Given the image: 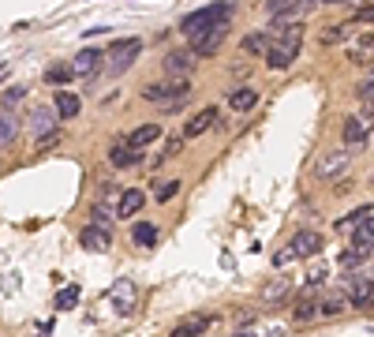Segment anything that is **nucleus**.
Here are the masks:
<instances>
[{"label": "nucleus", "mask_w": 374, "mask_h": 337, "mask_svg": "<svg viewBox=\"0 0 374 337\" xmlns=\"http://www.w3.org/2000/svg\"><path fill=\"white\" fill-rule=\"evenodd\" d=\"M266 46H270L266 30H251V34L244 38V53H266Z\"/></svg>", "instance_id": "obj_25"}, {"label": "nucleus", "mask_w": 374, "mask_h": 337, "mask_svg": "<svg viewBox=\"0 0 374 337\" xmlns=\"http://www.w3.org/2000/svg\"><path fill=\"white\" fill-rule=\"evenodd\" d=\"M49 128H57V124H53V113H49V109H34V116H30V132L46 135Z\"/></svg>", "instance_id": "obj_24"}, {"label": "nucleus", "mask_w": 374, "mask_h": 337, "mask_svg": "<svg viewBox=\"0 0 374 337\" xmlns=\"http://www.w3.org/2000/svg\"><path fill=\"white\" fill-rule=\"evenodd\" d=\"M326 4H329V0H326Z\"/></svg>", "instance_id": "obj_43"}, {"label": "nucleus", "mask_w": 374, "mask_h": 337, "mask_svg": "<svg viewBox=\"0 0 374 337\" xmlns=\"http://www.w3.org/2000/svg\"><path fill=\"white\" fill-rule=\"evenodd\" d=\"M195 68V53H169V57H165V71H169V75H187V71H191Z\"/></svg>", "instance_id": "obj_17"}, {"label": "nucleus", "mask_w": 374, "mask_h": 337, "mask_svg": "<svg viewBox=\"0 0 374 337\" xmlns=\"http://www.w3.org/2000/svg\"><path fill=\"white\" fill-rule=\"evenodd\" d=\"M352 165V154L348 150H329V154H322L314 161V177L318 180H337V177H345Z\"/></svg>", "instance_id": "obj_4"}, {"label": "nucleus", "mask_w": 374, "mask_h": 337, "mask_svg": "<svg viewBox=\"0 0 374 337\" xmlns=\"http://www.w3.org/2000/svg\"><path fill=\"white\" fill-rule=\"evenodd\" d=\"M15 135H19V121L12 113H0V146H8Z\"/></svg>", "instance_id": "obj_23"}, {"label": "nucleus", "mask_w": 374, "mask_h": 337, "mask_svg": "<svg viewBox=\"0 0 374 337\" xmlns=\"http://www.w3.org/2000/svg\"><path fill=\"white\" fill-rule=\"evenodd\" d=\"M60 143V128H49L46 135H38V150H49V146H57Z\"/></svg>", "instance_id": "obj_36"}, {"label": "nucleus", "mask_w": 374, "mask_h": 337, "mask_svg": "<svg viewBox=\"0 0 374 337\" xmlns=\"http://www.w3.org/2000/svg\"><path fill=\"white\" fill-rule=\"evenodd\" d=\"M79 244L86 247V252H109V244H113V236H109L105 225H86L83 236H79Z\"/></svg>", "instance_id": "obj_8"}, {"label": "nucleus", "mask_w": 374, "mask_h": 337, "mask_svg": "<svg viewBox=\"0 0 374 337\" xmlns=\"http://www.w3.org/2000/svg\"><path fill=\"white\" fill-rule=\"evenodd\" d=\"M348 300L356 303V308H367L370 303V274L367 270H356V274H348Z\"/></svg>", "instance_id": "obj_6"}, {"label": "nucleus", "mask_w": 374, "mask_h": 337, "mask_svg": "<svg viewBox=\"0 0 374 337\" xmlns=\"http://www.w3.org/2000/svg\"><path fill=\"white\" fill-rule=\"evenodd\" d=\"M75 303H79V285H68V289L57 296V308H60V311H71Z\"/></svg>", "instance_id": "obj_30"}, {"label": "nucleus", "mask_w": 374, "mask_h": 337, "mask_svg": "<svg viewBox=\"0 0 374 337\" xmlns=\"http://www.w3.org/2000/svg\"><path fill=\"white\" fill-rule=\"evenodd\" d=\"M23 94H27V86H12V90L4 94V105H19V102H23Z\"/></svg>", "instance_id": "obj_37"}, {"label": "nucleus", "mask_w": 374, "mask_h": 337, "mask_svg": "<svg viewBox=\"0 0 374 337\" xmlns=\"http://www.w3.org/2000/svg\"><path fill=\"white\" fill-rule=\"evenodd\" d=\"M131 240H135L139 247H153L158 244V229H153L150 221H139L135 229H131Z\"/></svg>", "instance_id": "obj_21"}, {"label": "nucleus", "mask_w": 374, "mask_h": 337, "mask_svg": "<svg viewBox=\"0 0 374 337\" xmlns=\"http://www.w3.org/2000/svg\"><path fill=\"white\" fill-rule=\"evenodd\" d=\"M90 217H94V225H105V229H109V221H113V217H116V214H113V210H109V206H105V202H97V206H94V210H90Z\"/></svg>", "instance_id": "obj_31"}, {"label": "nucleus", "mask_w": 374, "mask_h": 337, "mask_svg": "<svg viewBox=\"0 0 374 337\" xmlns=\"http://www.w3.org/2000/svg\"><path fill=\"white\" fill-rule=\"evenodd\" d=\"M345 311V296H326L322 303H318V315L322 319H333V315H340Z\"/></svg>", "instance_id": "obj_28"}, {"label": "nucleus", "mask_w": 374, "mask_h": 337, "mask_svg": "<svg viewBox=\"0 0 374 337\" xmlns=\"http://www.w3.org/2000/svg\"><path fill=\"white\" fill-rule=\"evenodd\" d=\"M367 139H370V121H367V116H363V121H359V116H348V121H345V143L348 146H363Z\"/></svg>", "instance_id": "obj_10"}, {"label": "nucleus", "mask_w": 374, "mask_h": 337, "mask_svg": "<svg viewBox=\"0 0 374 337\" xmlns=\"http://www.w3.org/2000/svg\"><path fill=\"white\" fill-rule=\"evenodd\" d=\"M153 139H161V128L158 124H142V128H135V132L127 135V143L135 146V150H142V146H150Z\"/></svg>", "instance_id": "obj_20"}, {"label": "nucleus", "mask_w": 374, "mask_h": 337, "mask_svg": "<svg viewBox=\"0 0 374 337\" xmlns=\"http://www.w3.org/2000/svg\"><path fill=\"white\" fill-rule=\"evenodd\" d=\"M71 75H75V71H71V64H53V68L46 71V79H49V83H60V86H64V83L71 79Z\"/></svg>", "instance_id": "obj_29"}, {"label": "nucleus", "mask_w": 374, "mask_h": 337, "mask_svg": "<svg viewBox=\"0 0 374 337\" xmlns=\"http://www.w3.org/2000/svg\"><path fill=\"white\" fill-rule=\"evenodd\" d=\"M214 124H217V109H202V113H195V116H191V124L183 128V135H187V139H199V135L210 132Z\"/></svg>", "instance_id": "obj_12"}, {"label": "nucleus", "mask_w": 374, "mask_h": 337, "mask_svg": "<svg viewBox=\"0 0 374 337\" xmlns=\"http://www.w3.org/2000/svg\"><path fill=\"white\" fill-rule=\"evenodd\" d=\"M359 229H356V240L352 244H359V247H370L374 244V214H367V217H359Z\"/></svg>", "instance_id": "obj_22"}, {"label": "nucleus", "mask_w": 374, "mask_h": 337, "mask_svg": "<svg viewBox=\"0 0 374 337\" xmlns=\"http://www.w3.org/2000/svg\"><path fill=\"white\" fill-rule=\"evenodd\" d=\"M176 90H187V83H146V86H142V97L153 102V105H161L165 97L176 94Z\"/></svg>", "instance_id": "obj_14"}, {"label": "nucleus", "mask_w": 374, "mask_h": 337, "mask_svg": "<svg viewBox=\"0 0 374 337\" xmlns=\"http://www.w3.org/2000/svg\"><path fill=\"white\" fill-rule=\"evenodd\" d=\"M102 60H105L102 49H83L79 57L71 60V71L75 75H97V71H102Z\"/></svg>", "instance_id": "obj_9"}, {"label": "nucleus", "mask_w": 374, "mask_h": 337, "mask_svg": "<svg viewBox=\"0 0 374 337\" xmlns=\"http://www.w3.org/2000/svg\"><path fill=\"white\" fill-rule=\"evenodd\" d=\"M292 259H296V252H292V247H281V252L273 255V263H277V266H289Z\"/></svg>", "instance_id": "obj_40"}, {"label": "nucleus", "mask_w": 374, "mask_h": 337, "mask_svg": "<svg viewBox=\"0 0 374 337\" xmlns=\"http://www.w3.org/2000/svg\"><path fill=\"white\" fill-rule=\"evenodd\" d=\"M214 319L210 315H191V319H180L176 322V337H199V333H210Z\"/></svg>", "instance_id": "obj_11"}, {"label": "nucleus", "mask_w": 374, "mask_h": 337, "mask_svg": "<svg viewBox=\"0 0 374 337\" xmlns=\"http://www.w3.org/2000/svg\"><path fill=\"white\" fill-rule=\"evenodd\" d=\"M326 281H329V266H314L311 274H307V285H311V289L326 285Z\"/></svg>", "instance_id": "obj_34"}, {"label": "nucleus", "mask_w": 374, "mask_h": 337, "mask_svg": "<svg viewBox=\"0 0 374 337\" xmlns=\"http://www.w3.org/2000/svg\"><path fill=\"white\" fill-rule=\"evenodd\" d=\"M314 315H318V308H314V303H296V322H311L314 319Z\"/></svg>", "instance_id": "obj_35"}, {"label": "nucleus", "mask_w": 374, "mask_h": 337, "mask_svg": "<svg viewBox=\"0 0 374 337\" xmlns=\"http://www.w3.org/2000/svg\"><path fill=\"white\" fill-rule=\"evenodd\" d=\"M139 53H142V41H139V38L116 41V46L109 49V68H113V71H127L131 64L139 60Z\"/></svg>", "instance_id": "obj_5"}, {"label": "nucleus", "mask_w": 374, "mask_h": 337, "mask_svg": "<svg viewBox=\"0 0 374 337\" xmlns=\"http://www.w3.org/2000/svg\"><path fill=\"white\" fill-rule=\"evenodd\" d=\"M289 292H292V285H289V281H284V277H273L270 285L262 289V300H266L270 308H277V303H284V300H289Z\"/></svg>", "instance_id": "obj_16"}, {"label": "nucleus", "mask_w": 374, "mask_h": 337, "mask_svg": "<svg viewBox=\"0 0 374 337\" xmlns=\"http://www.w3.org/2000/svg\"><path fill=\"white\" fill-rule=\"evenodd\" d=\"M228 23H233V19H221V23H210L206 30H199V34H195L191 41H195V57H210V53H217L221 49V41H225V34H228Z\"/></svg>", "instance_id": "obj_3"}, {"label": "nucleus", "mask_w": 374, "mask_h": 337, "mask_svg": "<svg viewBox=\"0 0 374 337\" xmlns=\"http://www.w3.org/2000/svg\"><path fill=\"white\" fill-rule=\"evenodd\" d=\"M370 259V247H359V244H352L345 255H340V266H356V263H367Z\"/></svg>", "instance_id": "obj_26"}, {"label": "nucleus", "mask_w": 374, "mask_h": 337, "mask_svg": "<svg viewBox=\"0 0 374 337\" xmlns=\"http://www.w3.org/2000/svg\"><path fill=\"white\" fill-rule=\"evenodd\" d=\"M221 19H233V4H206V8H199V12L180 19V34L195 38L199 30H206L210 23H221Z\"/></svg>", "instance_id": "obj_2"}, {"label": "nucleus", "mask_w": 374, "mask_h": 337, "mask_svg": "<svg viewBox=\"0 0 374 337\" xmlns=\"http://www.w3.org/2000/svg\"><path fill=\"white\" fill-rule=\"evenodd\" d=\"M258 102V90H251V86H240V90L228 94V105L236 109V113H247V109H255Z\"/></svg>", "instance_id": "obj_19"}, {"label": "nucleus", "mask_w": 374, "mask_h": 337, "mask_svg": "<svg viewBox=\"0 0 374 337\" xmlns=\"http://www.w3.org/2000/svg\"><path fill=\"white\" fill-rule=\"evenodd\" d=\"M109 161L120 165V169H127V165H135V161H139V150L131 146L127 139H120V143H113V150H109Z\"/></svg>", "instance_id": "obj_15"}, {"label": "nucleus", "mask_w": 374, "mask_h": 337, "mask_svg": "<svg viewBox=\"0 0 374 337\" xmlns=\"http://www.w3.org/2000/svg\"><path fill=\"white\" fill-rule=\"evenodd\" d=\"M113 296H116V308H120V311H131V296H135L131 281H120V285L113 289Z\"/></svg>", "instance_id": "obj_27"}, {"label": "nucleus", "mask_w": 374, "mask_h": 337, "mask_svg": "<svg viewBox=\"0 0 374 337\" xmlns=\"http://www.w3.org/2000/svg\"><path fill=\"white\" fill-rule=\"evenodd\" d=\"M176 191H180V180H165L161 188H158V202H169V199H176Z\"/></svg>", "instance_id": "obj_33"}, {"label": "nucleus", "mask_w": 374, "mask_h": 337, "mask_svg": "<svg viewBox=\"0 0 374 337\" xmlns=\"http://www.w3.org/2000/svg\"><path fill=\"white\" fill-rule=\"evenodd\" d=\"M292 252H296V259H311V255H318L322 252V236L318 233H311V229H303V233H296L292 236Z\"/></svg>", "instance_id": "obj_7"}, {"label": "nucleus", "mask_w": 374, "mask_h": 337, "mask_svg": "<svg viewBox=\"0 0 374 337\" xmlns=\"http://www.w3.org/2000/svg\"><path fill=\"white\" fill-rule=\"evenodd\" d=\"M300 8H314V4H322V0H296Z\"/></svg>", "instance_id": "obj_42"}, {"label": "nucleus", "mask_w": 374, "mask_h": 337, "mask_svg": "<svg viewBox=\"0 0 374 337\" xmlns=\"http://www.w3.org/2000/svg\"><path fill=\"white\" fill-rule=\"evenodd\" d=\"M79 109H83L79 94H71V90H60V94H57V116L71 121V116H79Z\"/></svg>", "instance_id": "obj_18"}, {"label": "nucleus", "mask_w": 374, "mask_h": 337, "mask_svg": "<svg viewBox=\"0 0 374 337\" xmlns=\"http://www.w3.org/2000/svg\"><path fill=\"white\" fill-rule=\"evenodd\" d=\"M300 46H303V27H284L277 38H270V46H266L270 68L273 71H284L296 57H300Z\"/></svg>", "instance_id": "obj_1"}, {"label": "nucleus", "mask_w": 374, "mask_h": 337, "mask_svg": "<svg viewBox=\"0 0 374 337\" xmlns=\"http://www.w3.org/2000/svg\"><path fill=\"white\" fill-rule=\"evenodd\" d=\"M142 202H146V195H142L139 188H127L124 195H120V202H116V217H135L142 210Z\"/></svg>", "instance_id": "obj_13"}, {"label": "nucleus", "mask_w": 374, "mask_h": 337, "mask_svg": "<svg viewBox=\"0 0 374 337\" xmlns=\"http://www.w3.org/2000/svg\"><path fill=\"white\" fill-rule=\"evenodd\" d=\"M370 86H374L370 79H363V86H359V97H363V105H367V109H370Z\"/></svg>", "instance_id": "obj_41"}, {"label": "nucleus", "mask_w": 374, "mask_h": 337, "mask_svg": "<svg viewBox=\"0 0 374 337\" xmlns=\"http://www.w3.org/2000/svg\"><path fill=\"white\" fill-rule=\"evenodd\" d=\"M345 41V27H326L322 30V46H340Z\"/></svg>", "instance_id": "obj_32"}, {"label": "nucleus", "mask_w": 374, "mask_h": 337, "mask_svg": "<svg viewBox=\"0 0 374 337\" xmlns=\"http://www.w3.org/2000/svg\"><path fill=\"white\" fill-rule=\"evenodd\" d=\"M296 0H266V12L270 15H277V12H284V8H292Z\"/></svg>", "instance_id": "obj_39"}, {"label": "nucleus", "mask_w": 374, "mask_h": 337, "mask_svg": "<svg viewBox=\"0 0 374 337\" xmlns=\"http://www.w3.org/2000/svg\"><path fill=\"white\" fill-rule=\"evenodd\" d=\"M367 214H374V210H370V206H363V210H356L352 217H345V221H337V225H340V229H352V225H356L359 217H367Z\"/></svg>", "instance_id": "obj_38"}]
</instances>
